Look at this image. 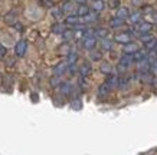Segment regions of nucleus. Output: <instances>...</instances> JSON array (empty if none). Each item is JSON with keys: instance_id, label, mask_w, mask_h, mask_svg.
Masks as SVG:
<instances>
[{"instance_id": "35", "label": "nucleus", "mask_w": 157, "mask_h": 155, "mask_svg": "<svg viewBox=\"0 0 157 155\" xmlns=\"http://www.w3.org/2000/svg\"><path fill=\"white\" fill-rule=\"evenodd\" d=\"M141 2H143V0H133V3H134V5H140Z\"/></svg>"}, {"instance_id": "13", "label": "nucleus", "mask_w": 157, "mask_h": 155, "mask_svg": "<svg viewBox=\"0 0 157 155\" xmlns=\"http://www.w3.org/2000/svg\"><path fill=\"white\" fill-rule=\"evenodd\" d=\"M94 36L95 38H100V39H107V36H108V29L105 28H98L94 30Z\"/></svg>"}, {"instance_id": "6", "label": "nucleus", "mask_w": 157, "mask_h": 155, "mask_svg": "<svg viewBox=\"0 0 157 155\" xmlns=\"http://www.w3.org/2000/svg\"><path fill=\"white\" fill-rule=\"evenodd\" d=\"M82 46L85 47V49H88V50H92L97 46V38L95 36H91V38L82 39Z\"/></svg>"}, {"instance_id": "5", "label": "nucleus", "mask_w": 157, "mask_h": 155, "mask_svg": "<svg viewBox=\"0 0 157 155\" xmlns=\"http://www.w3.org/2000/svg\"><path fill=\"white\" fill-rule=\"evenodd\" d=\"M114 40L117 43H123V45H127V43L131 42V35L130 33H118V35H115Z\"/></svg>"}, {"instance_id": "9", "label": "nucleus", "mask_w": 157, "mask_h": 155, "mask_svg": "<svg viewBox=\"0 0 157 155\" xmlns=\"http://www.w3.org/2000/svg\"><path fill=\"white\" fill-rule=\"evenodd\" d=\"M65 23L68 26H79L81 24V17H78L76 14H69L67 17V20H65Z\"/></svg>"}, {"instance_id": "32", "label": "nucleus", "mask_w": 157, "mask_h": 155, "mask_svg": "<svg viewBox=\"0 0 157 155\" xmlns=\"http://www.w3.org/2000/svg\"><path fill=\"white\" fill-rule=\"evenodd\" d=\"M72 106H74V108H79V99H76V102H74Z\"/></svg>"}, {"instance_id": "8", "label": "nucleus", "mask_w": 157, "mask_h": 155, "mask_svg": "<svg viewBox=\"0 0 157 155\" xmlns=\"http://www.w3.org/2000/svg\"><path fill=\"white\" fill-rule=\"evenodd\" d=\"M123 50L125 55H133V53H136V52L138 50V46H137V43L130 42V43H127V45H124Z\"/></svg>"}, {"instance_id": "2", "label": "nucleus", "mask_w": 157, "mask_h": 155, "mask_svg": "<svg viewBox=\"0 0 157 155\" xmlns=\"http://www.w3.org/2000/svg\"><path fill=\"white\" fill-rule=\"evenodd\" d=\"M153 24L148 22H140L138 24H136V33L137 35H147L151 32Z\"/></svg>"}, {"instance_id": "22", "label": "nucleus", "mask_w": 157, "mask_h": 155, "mask_svg": "<svg viewBox=\"0 0 157 155\" xmlns=\"http://www.w3.org/2000/svg\"><path fill=\"white\" fill-rule=\"evenodd\" d=\"M107 83H108L109 88L113 89V88H115V86L118 85V78H117V76H114V75L108 76V79H107Z\"/></svg>"}, {"instance_id": "34", "label": "nucleus", "mask_w": 157, "mask_h": 155, "mask_svg": "<svg viewBox=\"0 0 157 155\" xmlns=\"http://www.w3.org/2000/svg\"><path fill=\"white\" fill-rule=\"evenodd\" d=\"M76 2H78L79 5H85V3H86V2H88V0H76Z\"/></svg>"}, {"instance_id": "28", "label": "nucleus", "mask_w": 157, "mask_h": 155, "mask_svg": "<svg viewBox=\"0 0 157 155\" xmlns=\"http://www.w3.org/2000/svg\"><path fill=\"white\" fill-rule=\"evenodd\" d=\"M91 59H92V61H100L101 53L100 52H92V53H91Z\"/></svg>"}, {"instance_id": "10", "label": "nucleus", "mask_w": 157, "mask_h": 155, "mask_svg": "<svg viewBox=\"0 0 157 155\" xmlns=\"http://www.w3.org/2000/svg\"><path fill=\"white\" fill-rule=\"evenodd\" d=\"M115 17H118L121 20H127L130 17V12L127 7H118L117 9V13H115Z\"/></svg>"}, {"instance_id": "25", "label": "nucleus", "mask_w": 157, "mask_h": 155, "mask_svg": "<svg viewBox=\"0 0 157 155\" xmlns=\"http://www.w3.org/2000/svg\"><path fill=\"white\" fill-rule=\"evenodd\" d=\"M153 35H150V33H147V35H140V40H141V42H144L146 43V45H147L148 42H151L153 40Z\"/></svg>"}, {"instance_id": "23", "label": "nucleus", "mask_w": 157, "mask_h": 155, "mask_svg": "<svg viewBox=\"0 0 157 155\" xmlns=\"http://www.w3.org/2000/svg\"><path fill=\"white\" fill-rule=\"evenodd\" d=\"M61 92L63 95H69L72 92V85L71 83H62L61 85Z\"/></svg>"}, {"instance_id": "20", "label": "nucleus", "mask_w": 157, "mask_h": 155, "mask_svg": "<svg viewBox=\"0 0 157 155\" xmlns=\"http://www.w3.org/2000/svg\"><path fill=\"white\" fill-rule=\"evenodd\" d=\"M102 9H104V2H102V0H94V3H92V10H94L95 13H100Z\"/></svg>"}, {"instance_id": "12", "label": "nucleus", "mask_w": 157, "mask_h": 155, "mask_svg": "<svg viewBox=\"0 0 157 155\" xmlns=\"http://www.w3.org/2000/svg\"><path fill=\"white\" fill-rule=\"evenodd\" d=\"M91 71H92V68H91V65L86 63V62H84L82 66H79V73H81L82 78H86V76L91 73Z\"/></svg>"}, {"instance_id": "15", "label": "nucleus", "mask_w": 157, "mask_h": 155, "mask_svg": "<svg viewBox=\"0 0 157 155\" xmlns=\"http://www.w3.org/2000/svg\"><path fill=\"white\" fill-rule=\"evenodd\" d=\"M90 12L91 10L86 5H79V7H78V10H76V16H78V17H84V16L88 14Z\"/></svg>"}, {"instance_id": "21", "label": "nucleus", "mask_w": 157, "mask_h": 155, "mask_svg": "<svg viewBox=\"0 0 157 155\" xmlns=\"http://www.w3.org/2000/svg\"><path fill=\"white\" fill-rule=\"evenodd\" d=\"M124 22H125V20H121V19H118V17H114V19H111L109 24H111V28L117 29V28H121V26L124 24Z\"/></svg>"}, {"instance_id": "30", "label": "nucleus", "mask_w": 157, "mask_h": 155, "mask_svg": "<svg viewBox=\"0 0 157 155\" xmlns=\"http://www.w3.org/2000/svg\"><path fill=\"white\" fill-rule=\"evenodd\" d=\"M5 55H6V47L0 45V61H2V59L5 57Z\"/></svg>"}, {"instance_id": "7", "label": "nucleus", "mask_w": 157, "mask_h": 155, "mask_svg": "<svg viewBox=\"0 0 157 155\" xmlns=\"http://www.w3.org/2000/svg\"><path fill=\"white\" fill-rule=\"evenodd\" d=\"M67 69H68L67 62H61V63H58V65L53 68V75H55V76H61V75H63V73L67 72Z\"/></svg>"}, {"instance_id": "16", "label": "nucleus", "mask_w": 157, "mask_h": 155, "mask_svg": "<svg viewBox=\"0 0 157 155\" xmlns=\"http://www.w3.org/2000/svg\"><path fill=\"white\" fill-rule=\"evenodd\" d=\"M109 90H111L109 85L107 83V82H104V83H102L100 88H98V96H105V95H108Z\"/></svg>"}, {"instance_id": "33", "label": "nucleus", "mask_w": 157, "mask_h": 155, "mask_svg": "<svg viewBox=\"0 0 157 155\" xmlns=\"http://www.w3.org/2000/svg\"><path fill=\"white\" fill-rule=\"evenodd\" d=\"M151 69H153V71H154V72H156V73H157V62H156V63H154V65H151Z\"/></svg>"}, {"instance_id": "18", "label": "nucleus", "mask_w": 157, "mask_h": 155, "mask_svg": "<svg viewBox=\"0 0 157 155\" xmlns=\"http://www.w3.org/2000/svg\"><path fill=\"white\" fill-rule=\"evenodd\" d=\"M141 16H143V14H141V12H136V13L130 14L128 19H130V22H131V23L138 24L140 22H143V20H141Z\"/></svg>"}, {"instance_id": "17", "label": "nucleus", "mask_w": 157, "mask_h": 155, "mask_svg": "<svg viewBox=\"0 0 157 155\" xmlns=\"http://www.w3.org/2000/svg\"><path fill=\"white\" fill-rule=\"evenodd\" d=\"M76 61H78V55H76V52H69L67 56V65H75Z\"/></svg>"}, {"instance_id": "29", "label": "nucleus", "mask_w": 157, "mask_h": 155, "mask_svg": "<svg viewBox=\"0 0 157 155\" xmlns=\"http://www.w3.org/2000/svg\"><path fill=\"white\" fill-rule=\"evenodd\" d=\"M52 14L56 17V19H61V16H62V10H59V9H53L52 10Z\"/></svg>"}, {"instance_id": "4", "label": "nucleus", "mask_w": 157, "mask_h": 155, "mask_svg": "<svg viewBox=\"0 0 157 155\" xmlns=\"http://www.w3.org/2000/svg\"><path fill=\"white\" fill-rule=\"evenodd\" d=\"M147 53L148 50H144V49H138L136 53H133L131 56H133V62H137V63H140V62H143L147 59Z\"/></svg>"}, {"instance_id": "31", "label": "nucleus", "mask_w": 157, "mask_h": 155, "mask_svg": "<svg viewBox=\"0 0 157 155\" xmlns=\"http://www.w3.org/2000/svg\"><path fill=\"white\" fill-rule=\"evenodd\" d=\"M51 82H52V85H58V83H59V79H58V78H53Z\"/></svg>"}, {"instance_id": "24", "label": "nucleus", "mask_w": 157, "mask_h": 155, "mask_svg": "<svg viewBox=\"0 0 157 155\" xmlns=\"http://www.w3.org/2000/svg\"><path fill=\"white\" fill-rule=\"evenodd\" d=\"M101 46H102V49H104V50H111V49H113V46H114V43L111 42V40H108V39H102Z\"/></svg>"}, {"instance_id": "1", "label": "nucleus", "mask_w": 157, "mask_h": 155, "mask_svg": "<svg viewBox=\"0 0 157 155\" xmlns=\"http://www.w3.org/2000/svg\"><path fill=\"white\" fill-rule=\"evenodd\" d=\"M131 65H133V56L131 55H124V56H121V59L118 62V71L125 72L127 69H130Z\"/></svg>"}, {"instance_id": "19", "label": "nucleus", "mask_w": 157, "mask_h": 155, "mask_svg": "<svg viewBox=\"0 0 157 155\" xmlns=\"http://www.w3.org/2000/svg\"><path fill=\"white\" fill-rule=\"evenodd\" d=\"M65 30H67V26H65V24H62V23H55L52 26V32L56 33V35H62Z\"/></svg>"}, {"instance_id": "27", "label": "nucleus", "mask_w": 157, "mask_h": 155, "mask_svg": "<svg viewBox=\"0 0 157 155\" xmlns=\"http://www.w3.org/2000/svg\"><path fill=\"white\" fill-rule=\"evenodd\" d=\"M62 36H63V39H71L72 36H74V32H72V30H65V32L62 33Z\"/></svg>"}, {"instance_id": "11", "label": "nucleus", "mask_w": 157, "mask_h": 155, "mask_svg": "<svg viewBox=\"0 0 157 155\" xmlns=\"http://www.w3.org/2000/svg\"><path fill=\"white\" fill-rule=\"evenodd\" d=\"M97 19H98V14L95 12H90L84 17H81V23H94Z\"/></svg>"}, {"instance_id": "14", "label": "nucleus", "mask_w": 157, "mask_h": 155, "mask_svg": "<svg viewBox=\"0 0 157 155\" xmlns=\"http://www.w3.org/2000/svg\"><path fill=\"white\" fill-rule=\"evenodd\" d=\"M61 10H62V13H71V12H74V10H75V5H74V2H71V0L65 2Z\"/></svg>"}, {"instance_id": "3", "label": "nucleus", "mask_w": 157, "mask_h": 155, "mask_svg": "<svg viewBox=\"0 0 157 155\" xmlns=\"http://www.w3.org/2000/svg\"><path fill=\"white\" fill-rule=\"evenodd\" d=\"M28 50V42L26 40H19V42L16 43V46H14V53H16V56H25V53Z\"/></svg>"}, {"instance_id": "26", "label": "nucleus", "mask_w": 157, "mask_h": 155, "mask_svg": "<svg viewBox=\"0 0 157 155\" xmlns=\"http://www.w3.org/2000/svg\"><path fill=\"white\" fill-rule=\"evenodd\" d=\"M101 71L104 72V73H109V72L113 71V68H111V65H109V63H104V65L101 66Z\"/></svg>"}]
</instances>
